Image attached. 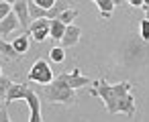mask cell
Returning a JSON list of instances; mask_svg holds the SVG:
<instances>
[{"mask_svg": "<svg viewBox=\"0 0 149 122\" xmlns=\"http://www.w3.org/2000/svg\"><path fill=\"white\" fill-rule=\"evenodd\" d=\"M90 96L100 98L110 114H127L129 118L135 116V98L131 94L133 83L131 81H120V83H108L104 77L92 81Z\"/></svg>", "mask_w": 149, "mask_h": 122, "instance_id": "cell-1", "label": "cell"}, {"mask_svg": "<svg viewBox=\"0 0 149 122\" xmlns=\"http://www.w3.org/2000/svg\"><path fill=\"white\" fill-rule=\"evenodd\" d=\"M41 96L49 104H65V106H70V104L76 102V90L65 85L59 77H53L49 83H45L43 90H41Z\"/></svg>", "mask_w": 149, "mask_h": 122, "instance_id": "cell-2", "label": "cell"}, {"mask_svg": "<svg viewBox=\"0 0 149 122\" xmlns=\"http://www.w3.org/2000/svg\"><path fill=\"white\" fill-rule=\"evenodd\" d=\"M29 79L35 81V83H41V85L49 83V81L53 79V71H51L49 63H47L45 59H37V61L33 63V67L29 69Z\"/></svg>", "mask_w": 149, "mask_h": 122, "instance_id": "cell-3", "label": "cell"}, {"mask_svg": "<svg viewBox=\"0 0 149 122\" xmlns=\"http://www.w3.org/2000/svg\"><path fill=\"white\" fill-rule=\"evenodd\" d=\"M65 85H70V88H74V90H78V88H84V85H90L92 83V79L88 77V75H82V71L76 67V69H72L70 73H61V75H57Z\"/></svg>", "mask_w": 149, "mask_h": 122, "instance_id": "cell-4", "label": "cell"}, {"mask_svg": "<svg viewBox=\"0 0 149 122\" xmlns=\"http://www.w3.org/2000/svg\"><path fill=\"white\" fill-rule=\"evenodd\" d=\"M29 37H33L37 43L45 41L49 37V19H35L29 25Z\"/></svg>", "mask_w": 149, "mask_h": 122, "instance_id": "cell-5", "label": "cell"}, {"mask_svg": "<svg viewBox=\"0 0 149 122\" xmlns=\"http://www.w3.org/2000/svg\"><path fill=\"white\" fill-rule=\"evenodd\" d=\"M25 100H27V104H29V108H31V118H29V122H41L43 118H41V100H39V94H35V92L29 88L27 94H25Z\"/></svg>", "mask_w": 149, "mask_h": 122, "instance_id": "cell-6", "label": "cell"}, {"mask_svg": "<svg viewBox=\"0 0 149 122\" xmlns=\"http://www.w3.org/2000/svg\"><path fill=\"white\" fill-rule=\"evenodd\" d=\"M13 10L21 23V29L23 31H29V25H31V17H29V0H17L13 4Z\"/></svg>", "mask_w": 149, "mask_h": 122, "instance_id": "cell-7", "label": "cell"}, {"mask_svg": "<svg viewBox=\"0 0 149 122\" xmlns=\"http://www.w3.org/2000/svg\"><path fill=\"white\" fill-rule=\"evenodd\" d=\"M80 39H82V29H80V27H76V25H68V27H65L63 37H61L59 41H61V47H63V49H70V47L78 45V43H80Z\"/></svg>", "mask_w": 149, "mask_h": 122, "instance_id": "cell-8", "label": "cell"}, {"mask_svg": "<svg viewBox=\"0 0 149 122\" xmlns=\"http://www.w3.org/2000/svg\"><path fill=\"white\" fill-rule=\"evenodd\" d=\"M17 27H21V23H19V19H17V14H15V10H10L2 21H0V37H8V35H13L15 31H17Z\"/></svg>", "mask_w": 149, "mask_h": 122, "instance_id": "cell-9", "label": "cell"}, {"mask_svg": "<svg viewBox=\"0 0 149 122\" xmlns=\"http://www.w3.org/2000/svg\"><path fill=\"white\" fill-rule=\"evenodd\" d=\"M27 90H29L27 83H10V88H8V92H6V98H4V104L10 106V104L17 102V100H25Z\"/></svg>", "mask_w": 149, "mask_h": 122, "instance_id": "cell-10", "label": "cell"}, {"mask_svg": "<svg viewBox=\"0 0 149 122\" xmlns=\"http://www.w3.org/2000/svg\"><path fill=\"white\" fill-rule=\"evenodd\" d=\"M65 23H61L57 17L55 19H49V37L51 39H61L63 37V33H65Z\"/></svg>", "mask_w": 149, "mask_h": 122, "instance_id": "cell-11", "label": "cell"}, {"mask_svg": "<svg viewBox=\"0 0 149 122\" xmlns=\"http://www.w3.org/2000/svg\"><path fill=\"white\" fill-rule=\"evenodd\" d=\"M13 47H15V51H17L19 55H25V53L29 51V47H31L29 33H23V35H19V37L13 41Z\"/></svg>", "mask_w": 149, "mask_h": 122, "instance_id": "cell-12", "label": "cell"}, {"mask_svg": "<svg viewBox=\"0 0 149 122\" xmlns=\"http://www.w3.org/2000/svg\"><path fill=\"white\" fill-rule=\"evenodd\" d=\"M0 53H2L6 59H10V61H15V59H21L23 55H19L17 51H15V47H13V43H8V41H4L2 37H0Z\"/></svg>", "mask_w": 149, "mask_h": 122, "instance_id": "cell-13", "label": "cell"}, {"mask_svg": "<svg viewBox=\"0 0 149 122\" xmlns=\"http://www.w3.org/2000/svg\"><path fill=\"white\" fill-rule=\"evenodd\" d=\"M94 2H96V6H98V10H100L102 19L108 21L110 14H112V10H114V2H112V0H94Z\"/></svg>", "mask_w": 149, "mask_h": 122, "instance_id": "cell-14", "label": "cell"}, {"mask_svg": "<svg viewBox=\"0 0 149 122\" xmlns=\"http://www.w3.org/2000/svg\"><path fill=\"white\" fill-rule=\"evenodd\" d=\"M76 17H78V10H74V8H65L57 14V19L65 25H72V21H76Z\"/></svg>", "mask_w": 149, "mask_h": 122, "instance_id": "cell-15", "label": "cell"}, {"mask_svg": "<svg viewBox=\"0 0 149 122\" xmlns=\"http://www.w3.org/2000/svg\"><path fill=\"white\" fill-rule=\"evenodd\" d=\"M63 57H65V49H63V47H53V49L49 51V59H51L53 63H61Z\"/></svg>", "mask_w": 149, "mask_h": 122, "instance_id": "cell-16", "label": "cell"}, {"mask_svg": "<svg viewBox=\"0 0 149 122\" xmlns=\"http://www.w3.org/2000/svg\"><path fill=\"white\" fill-rule=\"evenodd\" d=\"M10 83H13V81H10L6 75H0V98H2V100L6 98V92H8Z\"/></svg>", "mask_w": 149, "mask_h": 122, "instance_id": "cell-17", "label": "cell"}, {"mask_svg": "<svg viewBox=\"0 0 149 122\" xmlns=\"http://www.w3.org/2000/svg\"><path fill=\"white\" fill-rule=\"evenodd\" d=\"M139 31H141V39H143V41H149V19L141 21V27H139Z\"/></svg>", "mask_w": 149, "mask_h": 122, "instance_id": "cell-18", "label": "cell"}, {"mask_svg": "<svg viewBox=\"0 0 149 122\" xmlns=\"http://www.w3.org/2000/svg\"><path fill=\"white\" fill-rule=\"evenodd\" d=\"M8 120H13L8 114V106L4 102H0V122H8Z\"/></svg>", "mask_w": 149, "mask_h": 122, "instance_id": "cell-19", "label": "cell"}, {"mask_svg": "<svg viewBox=\"0 0 149 122\" xmlns=\"http://www.w3.org/2000/svg\"><path fill=\"white\" fill-rule=\"evenodd\" d=\"M10 10H13V4H8V2H4V0H2V2H0V21H2Z\"/></svg>", "mask_w": 149, "mask_h": 122, "instance_id": "cell-20", "label": "cell"}, {"mask_svg": "<svg viewBox=\"0 0 149 122\" xmlns=\"http://www.w3.org/2000/svg\"><path fill=\"white\" fill-rule=\"evenodd\" d=\"M33 2H35L37 6H41V8H51L57 0H33Z\"/></svg>", "mask_w": 149, "mask_h": 122, "instance_id": "cell-21", "label": "cell"}, {"mask_svg": "<svg viewBox=\"0 0 149 122\" xmlns=\"http://www.w3.org/2000/svg\"><path fill=\"white\" fill-rule=\"evenodd\" d=\"M127 2H129L131 6H135V8H141V6H143V0H127Z\"/></svg>", "mask_w": 149, "mask_h": 122, "instance_id": "cell-22", "label": "cell"}, {"mask_svg": "<svg viewBox=\"0 0 149 122\" xmlns=\"http://www.w3.org/2000/svg\"><path fill=\"white\" fill-rule=\"evenodd\" d=\"M141 8L145 10V19H149V0H143V6Z\"/></svg>", "mask_w": 149, "mask_h": 122, "instance_id": "cell-23", "label": "cell"}, {"mask_svg": "<svg viewBox=\"0 0 149 122\" xmlns=\"http://www.w3.org/2000/svg\"><path fill=\"white\" fill-rule=\"evenodd\" d=\"M4 2H8V4H15V2H17V0H4Z\"/></svg>", "mask_w": 149, "mask_h": 122, "instance_id": "cell-24", "label": "cell"}, {"mask_svg": "<svg viewBox=\"0 0 149 122\" xmlns=\"http://www.w3.org/2000/svg\"><path fill=\"white\" fill-rule=\"evenodd\" d=\"M112 2H114V6H116V4H118V2H120V0H112Z\"/></svg>", "mask_w": 149, "mask_h": 122, "instance_id": "cell-25", "label": "cell"}, {"mask_svg": "<svg viewBox=\"0 0 149 122\" xmlns=\"http://www.w3.org/2000/svg\"><path fill=\"white\" fill-rule=\"evenodd\" d=\"M0 75H2V67H0Z\"/></svg>", "mask_w": 149, "mask_h": 122, "instance_id": "cell-26", "label": "cell"}, {"mask_svg": "<svg viewBox=\"0 0 149 122\" xmlns=\"http://www.w3.org/2000/svg\"><path fill=\"white\" fill-rule=\"evenodd\" d=\"M0 102H4V100H2V98H0Z\"/></svg>", "mask_w": 149, "mask_h": 122, "instance_id": "cell-27", "label": "cell"}]
</instances>
